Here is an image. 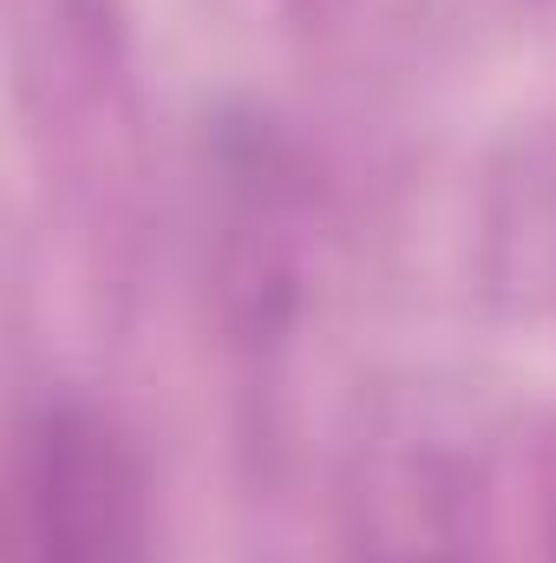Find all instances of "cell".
<instances>
[{"instance_id":"1","label":"cell","mask_w":556,"mask_h":563,"mask_svg":"<svg viewBox=\"0 0 556 563\" xmlns=\"http://www.w3.org/2000/svg\"><path fill=\"white\" fill-rule=\"evenodd\" d=\"M144 478L132 445L79 400L40 407L20 452V563H138Z\"/></svg>"}]
</instances>
